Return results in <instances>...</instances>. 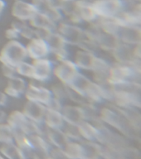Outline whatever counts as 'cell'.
<instances>
[{
	"mask_svg": "<svg viewBox=\"0 0 141 159\" xmlns=\"http://www.w3.org/2000/svg\"><path fill=\"white\" fill-rule=\"evenodd\" d=\"M7 118V113L4 109L0 107V124L1 123H6Z\"/></svg>",
	"mask_w": 141,
	"mask_h": 159,
	"instance_id": "obj_35",
	"label": "cell"
},
{
	"mask_svg": "<svg viewBox=\"0 0 141 159\" xmlns=\"http://www.w3.org/2000/svg\"><path fill=\"white\" fill-rule=\"evenodd\" d=\"M27 50L25 44L19 40L7 41L0 51L1 65H9L16 67L21 62L27 61Z\"/></svg>",
	"mask_w": 141,
	"mask_h": 159,
	"instance_id": "obj_1",
	"label": "cell"
},
{
	"mask_svg": "<svg viewBox=\"0 0 141 159\" xmlns=\"http://www.w3.org/2000/svg\"><path fill=\"white\" fill-rule=\"evenodd\" d=\"M56 31L66 40L69 46L79 47L86 38L85 29L67 20L60 22L57 25Z\"/></svg>",
	"mask_w": 141,
	"mask_h": 159,
	"instance_id": "obj_3",
	"label": "cell"
},
{
	"mask_svg": "<svg viewBox=\"0 0 141 159\" xmlns=\"http://www.w3.org/2000/svg\"><path fill=\"white\" fill-rule=\"evenodd\" d=\"M28 59L37 60L47 58L51 56V50L47 42L45 39L35 37L27 41L25 45Z\"/></svg>",
	"mask_w": 141,
	"mask_h": 159,
	"instance_id": "obj_7",
	"label": "cell"
},
{
	"mask_svg": "<svg viewBox=\"0 0 141 159\" xmlns=\"http://www.w3.org/2000/svg\"><path fill=\"white\" fill-rule=\"evenodd\" d=\"M29 138L33 150L49 152L50 149L52 148L51 144L47 140L44 134H32L29 135Z\"/></svg>",
	"mask_w": 141,
	"mask_h": 159,
	"instance_id": "obj_22",
	"label": "cell"
},
{
	"mask_svg": "<svg viewBox=\"0 0 141 159\" xmlns=\"http://www.w3.org/2000/svg\"><path fill=\"white\" fill-rule=\"evenodd\" d=\"M78 130L82 139L86 141L93 142L95 140H99L100 130L92 122L83 120L78 125Z\"/></svg>",
	"mask_w": 141,
	"mask_h": 159,
	"instance_id": "obj_16",
	"label": "cell"
},
{
	"mask_svg": "<svg viewBox=\"0 0 141 159\" xmlns=\"http://www.w3.org/2000/svg\"><path fill=\"white\" fill-rule=\"evenodd\" d=\"M92 5L98 19H113L121 12V0H94Z\"/></svg>",
	"mask_w": 141,
	"mask_h": 159,
	"instance_id": "obj_4",
	"label": "cell"
},
{
	"mask_svg": "<svg viewBox=\"0 0 141 159\" xmlns=\"http://www.w3.org/2000/svg\"><path fill=\"white\" fill-rule=\"evenodd\" d=\"M14 143V130L7 124H0V143Z\"/></svg>",
	"mask_w": 141,
	"mask_h": 159,
	"instance_id": "obj_25",
	"label": "cell"
},
{
	"mask_svg": "<svg viewBox=\"0 0 141 159\" xmlns=\"http://www.w3.org/2000/svg\"><path fill=\"white\" fill-rule=\"evenodd\" d=\"M63 2H75L77 0H62Z\"/></svg>",
	"mask_w": 141,
	"mask_h": 159,
	"instance_id": "obj_37",
	"label": "cell"
},
{
	"mask_svg": "<svg viewBox=\"0 0 141 159\" xmlns=\"http://www.w3.org/2000/svg\"><path fill=\"white\" fill-rule=\"evenodd\" d=\"M28 23L34 29L47 30V31H56L57 29V24L54 22H52L47 15L42 12H37L28 22Z\"/></svg>",
	"mask_w": 141,
	"mask_h": 159,
	"instance_id": "obj_19",
	"label": "cell"
},
{
	"mask_svg": "<svg viewBox=\"0 0 141 159\" xmlns=\"http://www.w3.org/2000/svg\"><path fill=\"white\" fill-rule=\"evenodd\" d=\"M65 124L64 118L61 111L47 109L45 114L43 125L45 128L52 129H62Z\"/></svg>",
	"mask_w": 141,
	"mask_h": 159,
	"instance_id": "obj_17",
	"label": "cell"
},
{
	"mask_svg": "<svg viewBox=\"0 0 141 159\" xmlns=\"http://www.w3.org/2000/svg\"><path fill=\"white\" fill-rule=\"evenodd\" d=\"M29 119L23 114L22 110H12L7 114V123L14 131H22Z\"/></svg>",
	"mask_w": 141,
	"mask_h": 159,
	"instance_id": "obj_18",
	"label": "cell"
},
{
	"mask_svg": "<svg viewBox=\"0 0 141 159\" xmlns=\"http://www.w3.org/2000/svg\"><path fill=\"white\" fill-rule=\"evenodd\" d=\"M16 68V73L17 75L21 76L26 80H31L33 79L34 76V67L32 65V61H25L21 62L18 64Z\"/></svg>",
	"mask_w": 141,
	"mask_h": 159,
	"instance_id": "obj_23",
	"label": "cell"
},
{
	"mask_svg": "<svg viewBox=\"0 0 141 159\" xmlns=\"http://www.w3.org/2000/svg\"><path fill=\"white\" fill-rule=\"evenodd\" d=\"M0 159H6V158H5L4 157L2 156V155H1V154H0Z\"/></svg>",
	"mask_w": 141,
	"mask_h": 159,
	"instance_id": "obj_38",
	"label": "cell"
},
{
	"mask_svg": "<svg viewBox=\"0 0 141 159\" xmlns=\"http://www.w3.org/2000/svg\"><path fill=\"white\" fill-rule=\"evenodd\" d=\"M96 58V56L95 55L94 52L78 48L73 55L72 61H74L76 66L79 68L81 71L82 70L92 71Z\"/></svg>",
	"mask_w": 141,
	"mask_h": 159,
	"instance_id": "obj_11",
	"label": "cell"
},
{
	"mask_svg": "<svg viewBox=\"0 0 141 159\" xmlns=\"http://www.w3.org/2000/svg\"><path fill=\"white\" fill-rule=\"evenodd\" d=\"M44 136L51 146L53 148H57L63 149L66 144L70 141L67 139L66 134L63 133L62 129H52L45 128Z\"/></svg>",
	"mask_w": 141,
	"mask_h": 159,
	"instance_id": "obj_15",
	"label": "cell"
},
{
	"mask_svg": "<svg viewBox=\"0 0 141 159\" xmlns=\"http://www.w3.org/2000/svg\"><path fill=\"white\" fill-rule=\"evenodd\" d=\"M32 63L34 67L33 80L40 83H47L53 77V69L55 61L50 57L42 59L32 60Z\"/></svg>",
	"mask_w": 141,
	"mask_h": 159,
	"instance_id": "obj_6",
	"label": "cell"
},
{
	"mask_svg": "<svg viewBox=\"0 0 141 159\" xmlns=\"http://www.w3.org/2000/svg\"><path fill=\"white\" fill-rule=\"evenodd\" d=\"M37 12L34 5L27 0H15L11 7V15L22 22H28Z\"/></svg>",
	"mask_w": 141,
	"mask_h": 159,
	"instance_id": "obj_8",
	"label": "cell"
},
{
	"mask_svg": "<svg viewBox=\"0 0 141 159\" xmlns=\"http://www.w3.org/2000/svg\"><path fill=\"white\" fill-rule=\"evenodd\" d=\"M45 40L47 41L48 45H49L51 52L69 47V45L67 44L66 40L57 31H53V32H50L49 35L47 36V38Z\"/></svg>",
	"mask_w": 141,
	"mask_h": 159,
	"instance_id": "obj_20",
	"label": "cell"
},
{
	"mask_svg": "<svg viewBox=\"0 0 141 159\" xmlns=\"http://www.w3.org/2000/svg\"><path fill=\"white\" fill-rule=\"evenodd\" d=\"M19 148L14 143L1 144L0 154L6 159H19L18 157Z\"/></svg>",
	"mask_w": 141,
	"mask_h": 159,
	"instance_id": "obj_24",
	"label": "cell"
},
{
	"mask_svg": "<svg viewBox=\"0 0 141 159\" xmlns=\"http://www.w3.org/2000/svg\"><path fill=\"white\" fill-rule=\"evenodd\" d=\"M6 7H7V2H5L4 0H0V18L3 14V12L6 9Z\"/></svg>",
	"mask_w": 141,
	"mask_h": 159,
	"instance_id": "obj_36",
	"label": "cell"
},
{
	"mask_svg": "<svg viewBox=\"0 0 141 159\" xmlns=\"http://www.w3.org/2000/svg\"><path fill=\"white\" fill-rule=\"evenodd\" d=\"M74 7L82 22L92 24L98 19V17L92 7V2L87 0H77L74 2Z\"/></svg>",
	"mask_w": 141,
	"mask_h": 159,
	"instance_id": "obj_12",
	"label": "cell"
},
{
	"mask_svg": "<svg viewBox=\"0 0 141 159\" xmlns=\"http://www.w3.org/2000/svg\"><path fill=\"white\" fill-rule=\"evenodd\" d=\"M62 129L70 141H81V140H82L77 125L65 123L64 126Z\"/></svg>",
	"mask_w": 141,
	"mask_h": 159,
	"instance_id": "obj_28",
	"label": "cell"
},
{
	"mask_svg": "<svg viewBox=\"0 0 141 159\" xmlns=\"http://www.w3.org/2000/svg\"><path fill=\"white\" fill-rule=\"evenodd\" d=\"M52 96L60 99L61 101L65 102L67 99V85L57 81L50 87Z\"/></svg>",
	"mask_w": 141,
	"mask_h": 159,
	"instance_id": "obj_27",
	"label": "cell"
},
{
	"mask_svg": "<svg viewBox=\"0 0 141 159\" xmlns=\"http://www.w3.org/2000/svg\"><path fill=\"white\" fill-rule=\"evenodd\" d=\"M4 36L5 38H6L7 41L19 40L20 38H21L18 31H17L16 28H14V27H11V26H10V27H8L7 29L5 30Z\"/></svg>",
	"mask_w": 141,
	"mask_h": 159,
	"instance_id": "obj_32",
	"label": "cell"
},
{
	"mask_svg": "<svg viewBox=\"0 0 141 159\" xmlns=\"http://www.w3.org/2000/svg\"><path fill=\"white\" fill-rule=\"evenodd\" d=\"M61 112L64 118L65 123L67 124L78 125L81 122L85 120L83 110L80 104L64 103Z\"/></svg>",
	"mask_w": 141,
	"mask_h": 159,
	"instance_id": "obj_13",
	"label": "cell"
},
{
	"mask_svg": "<svg viewBox=\"0 0 141 159\" xmlns=\"http://www.w3.org/2000/svg\"><path fill=\"white\" fill-rule=\"evenodd\" d=\"M14 143L20 148L33 150L29 135H27L22 131H14Z\"/></svg>",
	"mask_w": 141,
	"mask_h": 159,
	"instance_id": "obj_26",
	"label": "cell"
},
{
	"mask_svg": "<svg viewBox=\"0 0 141 159\" xmlns=\"http://www.w3.org/2000/svg\"><path fill=\"white\" fill-rule=\"evenodd\" d=\"M27 84L28 81H27V80L18 75H15L11 79L7 80L3 91L9 98L19 99L24 95Z\"/></svg>",
	"mask_w": 141,
	"mask_h": 159,
	"instance_id": "obj_10",
	"label": "cell"
},
{
	"mask_svg": "<svg viewBox=\"0 0 141 159\" xmlns=\"http://www.w3.org/2000/svg\"><path fill=\"white\" fill-rule=\"evenodd\" d=\"M49 157L50 159H71L65 153L63 149L53 148V147H52V148L50 149Z\"/></svg>",
	"mask_w": 141,
	"mask_h": 159,
	"instance_id": "obj_29",
	"label": "cell"
},
{
	"mask_svg": "<svg viewBox=\"0 0 141 159\" xmlns=\"http://www.w3.org/2000/svg\"><path fill=\"white\" fill-rule=\"evenodd\" d=\"M24 96L27 100L37 102L46 105L52 99V94L50 88L45 86L42 83L31 80L28 81Z\"/></svg>",
	"mask_w": 141,
	"mask_h": 159,
	"instance_id": "obj_5",
	"label": "cell"
},
{
	"mask_svg": "<svg viewBox=\"0 0 141 159\" xmlns=\"http://www.w3.org/2000/svg\"><path fill=\"white\" fill-rule=\"evenodd\" d=\"M11 27H14L18 31L20 37L26 40H30L35 37V30L27 22H22L18 20H14L11 24Z\"/></svg>",
	"mask_w": 141,
	"mask_h": 159,
	"instance_id": "obj_21",
	"label": "cell"
},
{
	"mask_svg": "<svg viewBox=\"0 0 141 159\" xmlns=\"http://www.w3.org/2000/svg\"><path fill=\"white\" fill-rule=\"evenodd\" d=\"M32 159H50L49 152L33 150Z\"/></svg>",
	"mask_w": 141,
	"mask_h": 159,
	"instance_id": "obj_33",
	"label": "cell"
},
{
	"mask_svg": "<svg viewBox=\"0 0 141 159\" xmlns=\"http://www.w3.org/2000/svg\"><path fill=\"white\" fill-rule=\"evenodd\" d=\"M14 1H15V0H14Z\"/></svg>",
	"mask_w": 141,
	"mask_h": 159,
	"instance_id": "obj_39",
	"label": "cell"
},
{
	"mask_svg": "<svg viewBox=\"0 0 141 159\" xmlns=\"http://www.w3.org/2000/svg\"><path fill=\"white\" fill-rule=\"evenodd\" d=\"M81 72L72 59L68 58L64 61L55 62L53 77L60 83L65 85H70Z\"/></svg>",
	"mask_w": 141,
	"mask_h": 159,
	"instance_id": "obj_2",
	"label": "cell"
},
{
	"mask_svg": "<svg viewBox=\"0 0 141 159\" xmlns=\"http://www.w3.org/2000/svg\"><path fill=\"white\" fill-rule=\"evenodd\" d=\"M8 101H9V97L5 94L4 91L0 90V107L1 108L5 107L7 104Z\"/></svg>",
	"mask_w": 141,
	"mask_h": 159,
	"instance_id": "obj_34",
	"label": "cell"
},
{
	"mask_svg": "<svg viewBox=\"0 0 141 159\" xmlns=\"http://www.w3.org/2000/svg\"><path fill=\"white\" fill-rule=\"evenodd\" d=\"M22 111L29 120L37 124H43L45 114L47 112V107L44 104L37 102L27 100L25 102Z\"/></svg>",
	"mask_w": 141,
	"mask_h": 159,
	"instance_id": "obj_9",
	"label": "cell"
},
{
	"mask_svg": "<svg viewBox=\"0 0 141 159\" xmlns=\"http://www.w3.org/2000/svg\"><path fill=\"white\" fill-rule=\"evenodd\" d=\"M63 151L71 159H90V150L87 143L80 141H69Z\"/></svg>",
	"mask_w": 141,
	"mask_h": 159,
	"instance_id": "obj_14",
	"label": "cell"
},
{
	"mask_svg": "<svg viewBox=\"0 0 141 159\" xmlns=\"http://www.w3.org/2000/svg\"><path fill=\"white\" fill-rule=\"evenodd\" d=\"M64 102L61 101L60 99L52 96V99H50L48 103L46 104L47 109H52V110H57V111H62V107H63Z\"/></svg>",
	"mask_w": 141,
	"mask_h": 159,
	"instance_id": "obj_30",
	"label": "cell"
},
{
	"mask_svg": "<svg viewBox=\"0 0 141 159\" xmlns=\"http://www.w3.org/2000/svg\"><path fill=\"white\" fill-rule=\"evenodd\" d=\"M1 71H2V75L7 78V80L11 79L15 75H17L16 73V68L9 65H2L1 66Z\"/></svg>",
	"mask_w": 141,
	"mask_h": 159,
	"instance_id": "obj_31",
	"label": "cell"
}]
</instances>
